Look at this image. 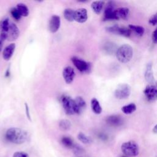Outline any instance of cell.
Wrapping results in <instances>:
<instances>
[{"label": "cell", "mask_w": 157, "mask_h": 157, "mask_svg": "<svg viewBox=\"0 0 157 157\" xmlns=\"http://www.w3.org/2000/svg\"><path fill=\"white\" fill-rule=\"evenodd\" d=\"M6 139L14 144H22L27 141L28 132L19 128H10L8 129L5 134Z\"/></svg>", "instance_id": "cell-1"}, {"label": "cell", "mask_w": 157, "mask_h": 157, "mask_svg": "<svg viewBox=\"0 0 157 157\" xmlns=\"http://www.w3.org/2000/svg\"><path fill=\"white\" fill-rule=\"evenodd\" d=\"M133 55V50L129 44H123L119 47L116 52L117 59L122 63H128Z\"/></svg>", "instance_id": "cell-2"}, {"label": "cell", "mask_w": 157, "mask_h": 157, "mask_svg": "<svg viewBox=\"0 0 157 157\" xmlns=\"http://www.w3.org/2000/svg\"><path fill=\"white\" fill-rule=\"evenodd\" d=\"M121 152L126 156L135 157L139 154V147L134 140L123 142L121 145Z\"/></svg>", "instance_id": "cell-3"}, {"label": "cell", "mask_w": 157, "mask_h": 157, "mask_svg": "<svg viewBox=\"0 0 157 157\" xmlns=\"http://www.w3.org/2000/svg\"><path fill=\"white\" fill-rule=\"evenodd\" d=\"M63 107L65 113L68 115H71L77 113V108L74 99L68 96H64L61 99Z\"/></svg>", "instance_id": "cell-4"}, {"label": "cell", "mask_w": 157, "mask_h": 157, "mask_svg": "<svg viewBox=\"0 0 157 157\" xmlns=\"http://www.w3.org/2000/svg\"><path fill=\"white\" fill-rule=\"evenodd\" d=\"M131 86L127 83H121L116 88L114 95L118 99H127L131 94Z\"/></svg>", "instance_id": "cell-5"}, {"label": "cell", "mask_w": 157, "mask_h": 157, "mask_svg": "<svg viewBox=\"0 0 157 157\" xmlns=\"http://www.w3.org/2000/svg\"><path fill=\"white\" fill-rule=\"evenodd\" d=\"M71 61L75 67L82 73H89L91 71V64L87 61H84L82 59L78 58L76 56H73L71 58Z\"/></svg>", "instance_id": "cell-6"}, {"label": "cell", "mask_w": 157, "mask_h": 157, "mask_svg": "<svg viewBox=\"0 0 157 157\" xmlns=\"http://www.w3.org/2000/svg\"><path fill=\"white\" fill-rule=\"evenodd\" d=\"M115 4L113 1H109L105 5L103 19L105 21L118 20L115 13Z\"/></svg>", "instance_id": "cell-7"}, {"label": "cell", "mask_w": 157, "mask_h": 157, "mask_svg": "<svg viewBox=\"0 0 157 157\" xmlns=\"http://www.w3.org/2000/svg\"><path fill=\"white\" fill-rule=\"evenodd\" d=\"M105 29L106 31L109 33L119 34L126 37H129L131 34V31L129 28L125 26H120L117 24L107 26Z\"/></svg>", "instance_id": "cell-8"}, {"label": "cell", "mask_w": 157, "mask_h": 157, "mask_svg": "<svg viewBox=\"0 0 157 157\" xmlns=\"http://www.w3.org/2000/svg\"><path fill=\"white\" fill-rule=\"evenodd\" d=\"M144 93L149 101H155L157 100V81L153 83L148 84L144 90Z\"/></svg>", "instance_id": "cell-9"}, {"label": "cell", "mask_w": 157, "mask_h": 157, "mask_svg": "<svg viewBox=\"0 0 157 157\" xmlns=\"http://www.w3.org/2000/svg\"><path fill=\"white\" fill-rule=\"evenodd\" d=\"M6 36V39L9 41H14L17 40L20 36V30L18 26L15 23H10Z\"/></svg>", "instance_id": "cell-10"}, {"label": "cell", "mask_w": 157, "mask_h": 157, "mask_svg": "<svg viewBox=\"0 0 157 157\" xmlns=\"http://www.w3.org/2000/svg\"><path fill=\"white\" fill-rule=\"evenodd\" d=\"M61 20L58 15H54L51 17L48 23V29L52 33H55L58 31L60 27Z\"/></svg>", "instance_id": "cell-11"}, {"label": "cell", "mask_w": 157, "mask_h": 157, "mask_svg": "<svg viewBox=\"0 0 157 157\" xmlns=\"http://www.w3.org/2000/svg\"><path fill=\"white\" fill-rule=\"evenodd\" d=\"M88 19V12L85 8H79L75 10L74 20L80 23H85Z\"/></svg>", "instance_id": "cell-12"}, {"label": "cell", "mask_w": 157, "mask_h": 157, "mask_svg": "<svg viewBox=\"0 0 157 157\" xmlns=\"http://www.w3.org/2000/svg\"><path fill=\"white\" fill-rule=\"evenodd\" d=\"M75 75V71L72 67L67 66L63 69V77L66 83H71L74 79Z\"/></svg>", "instance_id": "cell-13"}, {"label": "cell", "mask_w": 157, "mask_h": 157, "mask_svg": "<svg viewBox=\"0 0 157 157\" xmlns=\"http://www.w3.org/2000/svg\"><path fill=\"white\" fill-rule=\"evenodd\" d=\"M106 123L111 126H120L123 123L122 117L119 115H112L106 118Z\"/></svg>", "instance_id": "cell-14"}, {"label": "cell", "mask_w": 157, "mask_h": 157, "mask_svg": "<svg viewBox=\"0 0 157 157\" xmlns=\"http://www.w3.org/2000/svg\"><path fill=\"white\" fill-rule=\"evenodd\" d=\"M144 77L145 80L148 83V84L153 83L155 82L153 72V67L151 63H148L147 64L144 72Z\"/></svg>", "instance_id": "cell-15"}, {"label": "cell", "mask_w": 157, "mask_h": 157, "mask_svg": "<svg viewBox=\"0 0 157 157\" xmlns=\"http://www.w3.org/2000/svg\"><path fill=\"white\" fill-rule=\"evenodd\" d=\"M15 44L14 43H12L7 45L2 52V57L6 61L9 60L12 56L15 49Z\"/></svg>", "instance_id": "cell-16"}, {"label": "cell", "mask_w": 157, "mask_h": 157, "mask_svg": "<svg viewBox=\"0 0 157 157\" xmlns=\"http://www.w3.org/2000/svg\"><path fill=\"white\" fill-rule=\"evenodd\" d=\"M74 101L75 103L77 114L81 113L86 107V104L84 99L81 96H77L74 99Z\"/></svg>", "instance_id": "cell-17"}, {"label": "cell", "mask_w": 157, "mask_h": 157, "mask_svg": "<svg viewBox=\"0 0 157 157\" xmlns=\"http://www.w3.org/2000/svg\"><path fill=\"white\" fill-rule=\"evenodd\" d=\"M115 13L118 20H126L129 14V9L127 7H119L115 9Z\"/></svg>", "instance_id": "cell-18"}, {"label": "cell", "mask_w": 157, "mask_h": 157, "mask_svg": "<svg viewBox=\"0 0 157 157\" xmlns=\"http://www.w3.org/2000/svg\"><path fill=\"white\" fill-rule=\"evenodd\" d=\"M104 6V2L102 1H95L91 3V7L93 12L99 15L102 11Z\"/></svg>", "instance_id": "cell-19"}, {"label": "cell", "mask_w": 157, "mask_h": 157, "mask_svg": "<svg viewBox=\"0 0 157 157\" xmlns=\"http://www.w3.org/2000/svg\"><path fill=\"white\" fill-rule=\"evenodd\" d=\"M91 107L93 112L96 114H100L102 112V107L98 100L94 98L91 100Z\"/></svg>", "instance_id": "cell-20"}, {"label": "cell", "mask_w": 157, "mask_h": 157, "mask_svg": "<svg viewBox=\"0 0 157 157\" xmlns=\"http://www.w3.org/2000/svg\"><path fill=\"white\" fill-rule=\"evenodd\" d=\"M10 21L9 18H4L0 21V34H5L7 32L9 26H10Z\"/></svg>", "instance_id": "cell-21"}, {"label": "cell", "mask_w": 157, "mask_h": 157, "mask_svg": "<svg viewBox=\"0 0 157 157\" xmlns=\"http://www.w3.org/2000/svg\"><path fill=\"white\" fill-rule=\"evenodd\" d=\"M61 144L67 148L72 149L74 145V142L73 139L69 136H63L61 139Z\"/></svg>", "instance_id": "cell-22"}, {"label": "cell", "mask_w": 157, "mask_h": 157, "mask_svg": "<svg viewBox=\"0 0 157 157\" xmlns=\"http://www.w3.org/2000/svg\"><path fill=\"white\" fill-rule=\"evenodd\" d=\"M16 8L17 9L18 11L19 12L20 14L21 17H28L29 13V10L28 7L23 3H19L17 5Z\"/></svg>", "instance_id": "cell-23"}, {"label": "cell", "mask_w": 157, "mask_h": 157, "mask_svg": "<svg viewBox=\"0 0 157 157\" xmlns=\"http://www.w3.org/2000/svg\"><path fill=\"white\" fill-rule=\"evenodd\" d=\"M136 105L134 103H130L123 106L121 107V110L124 114L129 115L134 112L136 110Z\"/></svg>", "instance_id": "cell-24"}, {"label": "cell", "mask_w": 157, "mask_h": 157, "mask_svg": "<svg viewBox=\"0 0 157 157\" xmlns=\"http://www.w3.org/2000/svg\"><path fill=\"white\" fill-rule=\"evenodd\" d=\"M74 12L75 10L70 8H67L64 9L63 12L64 18L68 21H73L74 20Z\"/></svg>", "instance_id": "cell-25"}, {"label": "cell", "mask_w": 157, "mask_h": 157, "mask_svg": "<svg viewBox=\"0 0 157 157\" xmlns=\"http://www.w3.org/2000/svg\"><path fill=\"white\" fill-rule=\"evenodd\" d=\"M128 28L131 29V31H134L137 35L142 36L145 33V29L144 27L138 25H129Z\"/></svg>", "instance_id": "cell-26"}, {"label": "cell", "mask_w": 157, "mask_h": 157, "mask_svg": "<svg viewBox=\"0 0 157 157\" xmlns=\"http://www.w3.org/2000/svg\"><path fill=\"white\" fill-rule=\"evenodd\" d=\"M117 49L118 48H117L116 45L112 42H107V44H105L104 47V50H105V52L109 54H112L115 52L116 53Z\"/></svg>", "instance_id": "cell-27"}, {"label": "cell", "mask_w": 157, "mask_h": 157, "mask_svg": "<svg viewBox=\"0 0 157 157\" xmlns=\"http://www.w3.org/2000/svg\"><path fill=\"white\" fill-rule=\"evenodd\" d=\"M77 139L83 144H90L92 142V140L91 139L86 136V134H85L84 133L80 132L77 135Z\"/></svg>", "instance_id": "cell-28"}, {"label": "cell", "mask_w": 157, "mask_h": 157, "mask_svg": "<svg viewBox=\"0 0 157 157\" xmlns=\"http://www.w3.org/2000/svg\"><path fill=\"white\" fill-rule=\"evenodd\" d=\"M59 127L63 131H67L71 127V123L67 119H63L59 123Z\"/></svg>", "instance_id": "cell-29"}, {"label": "cell", "mask_w": 157, "mask_h": 157, "mask_svg": "<svg viewBox=\"0 0 157 157\" xmlns=\"http://www.w3.org/2000/svg\"><path fill=\"white\" fill-rule=\"evenodd\" d=\"M10 14H11L12 17L15 20L18 21V20H20L21 19V15L20 14L19 12L18 11L17 9L16 8V7L12 8V9H10Z\"/></svg>", "instance_id": "cell-30"}, {"label": "cell", "mask_w": 157, "mask_h": 157, "mask_svg": "<svg viewBox=\"0 0 157 157\" xmlns=\"http://www.w3.org/2000/svg\"><path fill=\"white\" fill-rule=\"evenodd\" d=\"M72 150L75 155H79L83 151V149L82 148V147H80L78 144H74Z\"/></svg>", "instance_id": "cell-31"}, {"label": "cell", "mask_w": 157, "mask_h": 157, "mask_svg": "<svg viewBox=\"0 0 157 157\" xmlns=\"http://www.w3.org/2000/svg\"><path fill=\"white\" fill-rule=\"evenodd\" d=\"M148 23L151 25L156 26L157 25V13L153 14L148 20Z\"/></svg>", "instance_id": "cell-32"}, {"label": "cell", "mask_w": 157, "mask_h": 157, "mask_svg": "<svg viewBox=\"0 0 157 157\" xmlns=\"http://www.w3.org/2000/svg\"><path fill=\"white\" fill-rule=\"evenodd\" d=\"M12 157H29V155L25 151H16L13 154Z\"/></svg>", "instance_id": "cell-33"}, {"label": "cell", "mask_w": 157, "mask_h": 157, "mask_svg": "<svg viewBox=\"0 0 157 157\" xmlns=\"http://www.w3.org/2000/svg\"><path fill=\"white\" fill-rule=\"evenodd\" d=\"M6 39V36L5 34H0V52L2 50V46H3V43L4 40Z\"/></svg>", "instance_id": "cell-34"}, {"label": "cell", "mask_w": 157, "mask_h": 157, "mask_svg": "<svg viewBox=\"0 0 157 157\" xmlns=\"http://www.w3.org/2000/svg\"><path fill=\"white\" fill-rule=\"evenodd\" d=\"M25 112H26V117L29 121H31V115L29 113V107H28V105L27 103H25Z\"/></svg>", "instance_id": "cell-35"}, {"label": "cell", "mask_w": 157, "mask_h": 157, "mask_svg": "<svg viewBox=\"0 0 157 157\" xmlns=\"http://www.w3.org/2000/svg\"><path fill=\"white\" fill-rule=\"evenodd\" d=\"M151 39L155 44H157V28L153 31L151 36Z\"/></svg>", "instance_id": "cell-36"}, {"label": "cell", "mask_w": 157, "mask_h": 157, "mask_svg": "<svg viewBox=\"0 0 157 157\" xmlns=\"http://www.w3.org/2000/svg\"><path fill=\"white\" fill-rule=\"evenodd\" d=\"M99 138L101 139H102V140H106L107 139V136L105 135V134H99Z\"/></svg>", "instance_id": "cell-37"}, {"label": "cell", "mask_w": 157, "mask_h": 157, "mask_svg": "<svg viewBox=\"0 0 157 157\" xmlns=\"http://www.w3.org/2000/svg\"><path fill=\"white\" fill-rule=\"evenodd\" d=\"M152 131L153 133L155 134H157V124L153 127V129H152Z\"/></svg>", "instance_id": "cell-38"}]
</instances>
